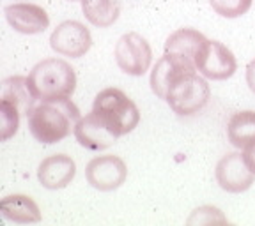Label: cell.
I'll list each match as a JSON object with an SVG mask.
<instances>
[{
	"instance_id": "2",
	"label": "cell",
	"mask_w": 255,
	"mask_h": 226,
	"mask_svg": "<svg viewBox=\"0 0 255 226\" xmlns=\"http://www.w3.org/2000/svg\"><path fill=\"white\" fill-rule=\"evenodd\" d=\"M28 88L37 101L71 97L76 88V73L62 59H46L32 68Z\"/></svg>"
},
{
	"instance_id": "1",
	"label": "cell",
	"mask_w": 255,
	"mask_h": 226,
	"mask_svg": "<svg viewBox=\"0 0 255 226\" xmlns=\"http://www.w3.org/2000/svg\"><path fill=\"white\" fill-rule=\"evenodd\" d=\"M80 119V110L69 97L36 101L27 113L28 131L34 140L44 145L68 138Z\"/></svg>"
},
{
	"instance_id": "15",
	"label": "cell",
	"mask_w": 255,
	"mask_h": 226,
	"mask_svg": "<svg viewBox=\"0 0 255 226\" xmlns=\"http://www.w3.org/2000/svg\"><path fill=\"white\" fill-rule=\"evenodd\" d=\"M206 41L207 37L195 28H179L168 36L167 43H165V53L184 57L195 64L197 53L206 44Z\"/></svg>"
},
{
	"instance_id": "16",
	"label": "cell",
	"mask_w": 255,
	"mask_h": 226,
	"mask_svg": "<svg viewBox=\"0 0 255 226\" xmlns=\"http://www.w3.org/2000/svg\"><path fill=\"white\" fill-rule=\"evenodd\" d=\"M82 11L91 25L108 28L119 18L121 0H82Z\"/></svg>"
},
{
	"instance_id": "12",
	"label": "cell",
	"mask_w": 255,
	"mask_h": 226,
	"mask_svg": "<svg viewBox=\"0 0 255 226\" xmlns=\"http://www.w3.org/2000/svg\"><path fill=\"white\" fill-rule=\"evenodd\" d=\"M7 23L20 34H41L50 25V16L43 7L36 4H11L4 9Z\"/></svg>"
},
{
	"instance_id": "11",
	"label": "cell",
	"mask_w": 255,
	"mask_h": 226,
	"mask_svg": "<svg viewBox=\"0 0 255 226\" xmlns=\"http://www.w3.org/2000/svg\"><path fill=\"white\" fill-rule=\"evenodd\" d=\"M75 138L82 147L89 151H105L117 142L119 136L110 131V127L96 115L94 111L82 117L75 126Z\"/></svg>"
},
{
	"instance_id": "4",
	"label": "cell",
	"mask_w": 255,
	"mask_h": 226,
	"mask_svg": "<svg viewBox=\"0 0 255 226\" xmlns=\"http://www.w3.org/2000/svg\"><path fill=\"white\" fill-rule=\"evenodd\" d=\"M209 97H211V88L207 81L197 75V71H191L179 76L170 85L165 101L174 113L181 117H190L204 110L209 103Z\"/></svg>"
},
{
	"instance_id": "20",
	"label": "cell",
	"mask_w": 255,
	"mask_h": 226,
	"mask_svg": "<svg viewBox=\"0 0 255 226\" xmlns=\"http://www.w3.org/2000/svg\"><path fill=\"white\" fill-rule=\"evenodd\" d=\"M216 14L223 18H239L248 12L254 0H209Z\"/></svg>"
},
{
	"instance_id": "5",
	"label": "cell",
	"mask_w": 255,
	"mask_h": 226,
	"mask_svg": "<svg viewBox=\"0 0 255 226\" xmlns=\"http://www.w3.org/2000/svg\"><path fill=\"white\" fill-rule=\"evenodd\" d=\"M116 62L121 71L129 76H142L151 68L152 50L145 37L136 32L124 34L116 44Z\"/></svg>"
},
{
	"instance_id": "22",
	"label": "cell",
	"mask_w": 255,
	"mask_h": 226,
	"mask_svg": "<svg viewBox=\"0 0 255 226\" xmlns=\"http://www.w3.org/2000/svg\"><path fill=\"white\" fill-rule=\"evenodd\" d=\"M243 157H245V163L248 164V168L255 173V140L243 149Z\"/></svg>"
},
{
	"instance_id": "3",
	"label": "cell",
	"mask_w": 255,
	"mask_h": 226,
	"mask_svg": "<svg viewBox=\"0 0 255 226\" xmlns=\"http://www.w3.org/2000/svg\"><path fill=\"white\" fill-rule=\"evenodd\" d=\"M92 111L117 136L131 133L140 122V111L136 104L123 90L114 87L105 88L96 95Z\"/></svg>"
},
{
	"instance_id": "14",
	"label": "cell",
	"mask_w": 255,
	"mask_h": 226,
	"mask_svg": "<svg viewBox=\"0 0 255 226\" xmlns=\"http://www.w3.org/2000/svg\"><path fill=\"white\" fill-rule=\"evenodd\" d=\"M0 211L7 221L18 223V225H28V223H39L41 211L37 203L25 195H9L0 202Z\"/></svg>"
},
{
	"instance_id": "17",
	"label": "cell",
	"mask_w": 255,
	"mask_h": 226,
	"mask_svg": "<svg viewBox=\"0 0 255 226\" xmlns=\"http://www.w3.org/2000/svg\"><path fill=\"white\" fill-rule=\"evenodd\" d=\"M229 142L236 149H245L255 140V111H238L231 117L227 126Z\"/></svg>"
},
{
	"instance_id": "18",
	"label": "cell",
	"mask_w": 255,
	"mask_h": 226,
	"mask_svg": "<svg viewBox=\"0 0 255 226\" xmlns=\"http://www.w3.org/2000/svg\"><path fill=\"white\" fill-rule=\"evenodd\" d=\"M2 99L11 101L12 104L20 108L21 113H25V115L37 101L32 95L27 78H23V76H12V78L4 79V83H2Z\"/></svg>"
},
{
	"instance_id": "8",
	"label": "cell",
	"mask_w": 255,
	"mask_h": 226,
	"mask_svg": "<svg viewBox=\"0 0 255 226\" xmlns=\"http://www.w3.org/2000/svg\"><path fill=\"white\" fill-rule=\"evenodd\" d=\"M126 163L117 155L94 157L85 168V179L98 191H116L126 182Z\"/></svg>"
},
{
	"instance_id": "24",
	"label": "cell",
	"mask_w": 255,
	"mask_h": 226,
	"mask_svg": "<svg viewBox=\"0 0 255 226\" xmlns=\"http://www.w3.org/2000/svg\"><path fill=\"white\" fill-rule=\"evenodd\" d=\"M71 2H73V0H71Z\"/></svg>"
},
{
	"instance_id": "6",
	"label": "cell",
	"mask_w": 255,
	"mask_h": 226,
	"mask_svg": "<svg viewBox=\"0 0 255 226\" xmlns=\"http://www.w3.org/2000/svg\"><path fill=\"white\" fill-rule=\"evenodd\" d=\"M195 68L204 78L222 81L229 79L238 69L234 53L220 41L207 39L195 57Z\"/></svg>"
},
{
	"instance_id": "13",
	"label": "cell",
	"mask_w": 255,
	"mask_h": 226,
	"mask_svg": "<svg viewBox=\"0 0 255 226\" xmlns=\"http://www.w3.org/2000/svg\"><path fill=\"white\" fill-rule=\"evenodd\" d=\"M76 175V164L69 155L53 154L43 159L37 168V179L46 189H62L73 182Z\"/></svg>"
},
{
	"instance_id": "23",
	"label": "cell",
	"mask_w": 255,
	"mask_h": 226,
	"mask_svg": "<svg viewBox=\"0 0 255 226\" xmlns=\"http://www.w3.org/2000/svg\"><path fill=\"white\" fill-rule=\"evenodd\" d=\"M247 83L250 90L255 94V59L247 66Z\"/></svg>"
},
{
	"instance_id": "10",
	"label": "cell",
	"mask_w": 255,
	"mask_h": 226,
	"mask_svg": "<svg viewBox=\"0 0 255 226\" xmlns=\"http://www.w3.org/2000/svg\"><path fill=\"white\" fill-rule=\"evenodd\" d=\"M191 71H197L195 64L191 62V60L179 55H172V53H165L156 62L154 69L151 73L152 92L158 95L159 99H165L168 88H170V85L174 83L175 79Z\"/></svg>"
},
{
	"instance_id": "9",
	"label": "cell",
	"mask_w": 255,
	"mask_h": 226,
	"mask_svg": "<svg viewBox=\"0 0 255 226\" xmlns=\"http://www.w3.org/2000/svg\"><path fill=\"white\" fill-rule=\"evenodd\" d=\"M216 182L227 193H243L255 182V173L245 163L243 154L232 152L223 155L216 164Z\"/></svg>"
},
{
	"instance_id": "19",
	"label": "cell",
	"mask_w": 255,
	"mask_h": 226,
	"mask_svg": "<svg viewBox=\"0 0 255 226\" xmlns=\"http://www.w3.org/2000/svg\"><path fill=\"white\" fill-rule=\"evenodd\" d=\"M20 115L21 110L16 104H12L11 101L2 99V104H0V138L2 142H7L11 136H14V133L18 131L20 127Z\"/></svg>"
},
{
	"instance_id": "21",
	"label": "cell",
	"mask_w": 255,
	"mask_h": 226,
	"mask_svg": "<svg viewBox=\"0 0 255 226\" xmlns=\"http://www.w3.org/2000/svg\"><path fill=\"white\" fill-rule=\"evenodd\" d=\"M225 216L215 207H200L191 212L188 218V225H209V223H225Z\"/></svg>"
},
{
	"instance_id": "7",
	"label": "cell",
	"mask_w": 255,
	"mask_h": 226,
	"mask_svg": "<svg viewBox=\"0 0 255 226\" xmlns=\"http://www.w3.org/2000/svg\"><path fill=\"white\" fill-rule=\"evenodd\" d=\"M50 46L55 53L62 57L80 59L91 50L92 36L84 23L75 20L62 21L50 36Z\"/></svg>"
}]
</instances>
